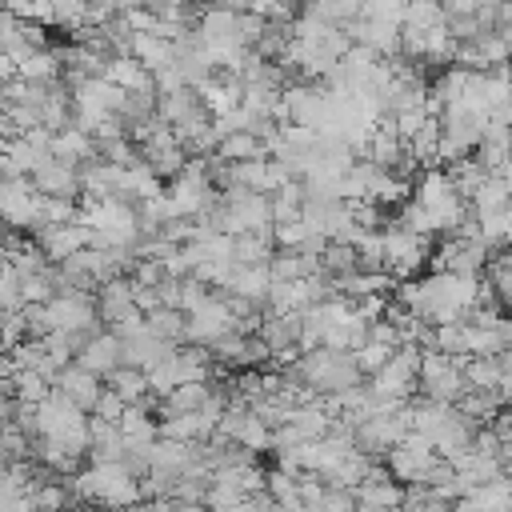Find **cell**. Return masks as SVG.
<instances>
[{
  "mask_svg": "<svg viewBox=\"0 0 512 512\" xmlns=\"http://www.w3.org/2000/svg\"><path fill=\"white\" fill-rule=\"evenodd\" d=\"M68 484H72V500H84L92 508L136 512L144 504L140 476H132L120 460H112V464H88L76 476H68Z\"/></svg>",
  "mask_w": 512,
  "mask_h": 512,
  "instance_id": "obj_1",
  "label": "cell"
},
{
  "mask_svg": "<svg viewBox=\"0 0 512 512\" xmlns=\"http://www.w3.org/2000/svg\"><path fill=\"white\" fill-rule=\"evenodd\" d=\"M296 388H308L312 396H340L356 384H364L352 352H332V348H312V352H300L288 372H284Z\"/></svg>",
  "mask_w": 512,
  "mask_h": 512,
  "instance_id": "obj_2",
  "label": "cell"
},
{
  "mask_svg": "<svg viewBox=\"0 0 512 512\" xmlns=\"http://www.w3.org/2000/svg\"><path fill=\"white\" fill-rule=\"evenodd\" d=\"M408 200L428 216L432 232H444V236L460 232L464 220L472 216L468 212V200L452 188V180H448L444 168H420V176L412 180V196Z\"/></svg>",
  "mask_w": 512,
  "mask_h": 512,
  "instance_id": "obj_3",
  "label": "cell"
},
{
  "mask_svg": "<svg viewBox=\"0 0 512 512\" xmlns=\"http://www.w3.org/2000/svg\"><path fill=\"white\" fill-rule=\"evenodd\" d=\"M460 360L464 356H444L436 348L420 352V372H416V392L428 396V400H440V404H456L468 384H464V372H460Z\"/></svg>",
  "mask_w": 512,
  "mask_h": 512,
  "instance_id": "obj_4",
  "label": "cell"
},
{
  "mask_svg": "<svg viewBox=\"0 0 512 512\" xmlns=\"http://www.w3.org/2000/svg\"><path fill=\"white\" fill-rule=\"evenodd\" d=\"M416 372H420V352H416V348H396V352L384 360V368H376V372L364 380V388H368L372 396H380V400L408 404V400L416 396Z\"/></svg>",
  "mask_w": 512,
  "mask_h": 512,
  "instance_id": "obj_5",
  "label": "cell"
},
{
  "mask_svg": "<svg viewBox=\"0 0 512 512\" xmlns=\"http://www.w3.org/2000/svg\"><path fill=\"white\" fill-rule=\"evenodd\" d=\"M432 256V236H416V232H404L396 224L384 228V260L380 268L392 276V280H412Z\"/></svg>",
  "mask_w": 512,
  "mask_h": 512,
  "instance_id": "obj_6",
  "label": "cell"
},
{
  "mask_svg": "<svg viewBox=\"0 0 512 512\" xmlns=\"http://www.w3.org/2000/svg\"><path fill=\"white\" fill-rule=\"evenodd\" d=\"M436 448L424 440V436H416V432H408L396 448H388V456H384V472L396 480V484H424V476L436 468Z\"/></svg>",
  "mask_w": 512,
  "mask_h": 512,
  "instance_id": "obj_7",
  "label": "cell"
},
{
  "mask_svg": "<svg viewBox=\"0 0 512 512\" xmlns=\"http://www.w3.org/2000/svg\"><path fill=\"white\" fill-rule=\"evenodd\" d=\"M0 220L16 232L40 228V192L28 176H0Z\"/></svg>",
  "mask_w": 512,
  "mask_h": 512,
  "instance_id": "obj_8",
  "label": "cell"
},
{
  "mask_svg": "<svg viewBox=\"0 0 512 512\" xmlns=\"http://www.w3.org/2000/svg\"><path fill=\"white\" fill-rule=\"evenodd\" d=\"M488 260H492V252L476 236H464V232L444 236V244L428 256L432 272H456V276H484Z\"/></svg>",
  "mask_w": 512,
  "mask_h": 512,
  "instance_id": "obj_9",
  "label": "cell"
},
{
  "mask_svg": "<svg viewBox=\"0 0 512 512\" xmlns=\"http://www.w3.org/2000/svg\"><path fill=\"white\" fill-rule=\"evenodd\" d=\"M236 332V316L228 312L224 304V292H212L196 312L184 316V344H200V348H212L220 336Z\"/></svg>",
  "mask_w": 512,
  "mask_h": 512,
  "instance_id": "obj_10",
  "label": "cell"
},
{
  "mask_svg": "<svg viewBox=\"0 0 512 512\" xmlns=\"http://www.w3.org/2000/svg\"><path fill=\"white\" fill-rule=\"evenodd\" d=\"M32 240H36V248L44 252V260L56 268V264H64L68 256H76L80 248L92 244V228L76 216L72 224H44V228H36Z\"/></svg>",
  "mask_w": 512,
  "mask_h": 512,
  "instance_id": "obj_11",
  "label": "cell"
},
{
  "mask_svg": "<svg viewBox=\"0 0 512 512\" xmlns=\"http://www.w3.org/2000/svg\"><path fill=\"white\" fill-rule=\"evenodd\" d=\"M352 500H356V512H400L404 508V484H396L384 464L376 460L372 472L352 488Z\"/></svg>",
  "mask_w": 512,
  "mask_h": 512,
  "instance_id": "obj_12",
  "label": "cell"
},
{
  "mask_svg": "<svg viewBox=\"0 0 512 512\" xmlns=\"http://www.w3.org/2000/svg\"><path fill=\"white\" fill-rule=\"evenodd\" d=\"M96 316H100L108 328H116V324H124V320H132V316H144V312L136 308V284H132L128 276L104 280V284L96 288Z\"/></svg>",
  "mask_w": 512,
  "mask_h": 512,
  "instance_id": "obj_13",
  "label": "cell"
},
{
  "mask_svg": "<svg viewBox=\"0 0 512 512\" xmlns=\"http://www.w3.org/2000/svg\"><path fill=\"white\" fill-rule=\"evenodd\" d=\"M76 364H80V368H88L92 376L108 380V376H112V372L124 364V348H120V336H116V332H108V328H104V332L96 328V332H92V336L80 344V352H76Z\"/></svg>",
  "mask_w": 512,
  "mask_h": 512,
  "instance_id": "obj_14",
  "label": "cell"
},
{
  "mask_svg": "<svg viewBox=\"0 0 512 512\" xmlns=\"http://www.w3.org/2000/svg\"><path fill=\"white\" fill-rule=\"evenodd\" d=\"M196 96L204 104V112L216 120V116H228L240 108V96H244V80L232 76V72H212L208 80L196 84Z\"/></svg>",
  "mask_w": 512,
  "mask_h": 512,
  "instance_id": "obj_15",
  "label": "cell"
},
{
  "mask_svg": "<svg viewBox=\"0 0 512 512\" xmlns=\"http://www.w3.org/2000/svg\"><path fill=\"white\" fill-rule=\"evenodd\" d=\"M32 188L40 196H60V200H80V168L64 164V160H44L32 176Z\"/></svg>",
  "mask_w": 512,
  "mask_h": 512,
  "instance_id": "obj_16",
  "label": "cell"
},
{
  "mask_svg": "<svg viewBox=\"0 0 512 512\" xmlns=\"http://www.w3.org/2000/svg\"><path fill=\"white\" fill-rule=\"evenodd\" d=\"M452 512H512V480H488L468 488L460 500H452Z\"/></svg>",
  "mask_w": 512,
  "mask_h": 512,
  "instance_id": "obj_17",
  "label": "cell"
},
{
  "mask_svg": "<svg viewBox=\"0 0 512 512\" xmlns=\"http://www.w3.org/2000/svg\"><path fill=\"white\" fill-rule=\"evenodd\" d=\"M52 388L60 392V396H68L76 408H84V412H92V404L100 400V392H104V380L100 376H92L88 368H80L76 360L52 380Z\"/></svg>",
  "mask_w": 512,
  "mask_h": 512,
  "instance_id": "obj_18",
  "label": "cell"
},
{
  "mask_svg": "<svg viewBox=\"0 0 512 512\" xmlns=\"http://www.w3.org/2000/svg\"><path fill=\"white\" fill-rule=\"evenodd\" d=\"M100 76H104L108 84H116L124 96H156L152 72H144V68H140L132 56H108Z\"/></svg>",
  "mask_w": 512,
  "mask_h": 512,
  "instance_id": "obj_19",
  "label": "cell"
},
{
  "mask_svg": "<svg viewBox=\"0 0 512 512\" xmlns=\"http://www.w3.org/2000/svg\"><path fill=\"white\" fill-rule=\"evenodd\" d=\"M268 288H272L268 264H232L228 284H224V292H228V296H240V300L256 304L260 312H264V296H268Z\"/></svg>",
  "mask_w": 512,
  "mask_h": 512,
  "instance_id": "obj_20",
  "label": "cell"
},
{
  "mask_svg": "<svg viewBox=\"0 0 512 512\" xmlns=\"http://www.w3.org/2000/svg\"><path fill=\"white\" fill-rule=\"evenodd\" d=\"M128 56L144 68V72H160L176 60V44L172 40H160L156 32H132V44H128Z\"/></svg>",
  "mask_w": 512,
  "mask_h": 512,
  "instance_id": "obj_21",
  "label": "cell"
},
{
  "mask_svg": "<svg viewBox=\"0 0 512 512\" xmlns=\"http://www.w3.org/2000/svg\"><path fill=\"white\" fill-rule=\"evenodd\" d=\"M52 160H64V164H72V168L96 160V136H88V132L76 128V124L52 132Z\"/></svg>",
  "mask_w": 512,
  "mask_h": 512,
  "instance_id": "obj_22",
  "label": "cell"
},
{
  "mask_svg": "<svg viewBox=\"0 0 512 512\" xmlns=\"http://www.w3.org/2000/svg\"><path fill=\"white\" fill-rule=\"evenodd\" d=\"M120 436H124V448L156 444V436H160V420L148 412V404H128V412L120 416Z\"/></svg>",
  "mask_w": 512,
  "mask_h": 512,
  "instance_id": "obj_23",
  "label": "cell"
},
{
  "mask_svg": "<svg viewBox=\"0 0 512 512\" xmlns=\"http://www.w3.org/2000/svg\"><path fill=\"white\" fill-rule=\"evenodd\" d=\"M472 156L480 160V168H484V172H500V168L508 164V156H512V128H500V124H488Z\"/></svg>",
  "mask_w": 512,
  "mask_h": 512,
  "instance_id": "obj_24",
  "label": "cell"
},
{
  "mask_svg": "<svg viewBox=\"0 0 512 512\" xmlns=\"http://www.w3.org/2000/svg\"><path fill=\"white\" fill-rule=\"evenodd\" d=\"M260 156H268V152L256 132H228V136H220V144L212 152V160H220V164H244V160H260Z\"/></svg>",
  "mask_w": 512,
  "mask_h": 512,
  "instance_id": "obj_25",
  "label": "cell"
},
{
  "mask_svg": "<svg viewBox=\"0 0 512 512\" xmlns=\"http://www.w3.org/2000/svg\"><path fill=\"white\" fill-rule=\"evenodd\" d=\"M312 272H320V260H316L312 252H284V248H276L272 260H268V276H272L276 284H284V280H304V276H312Z\"/></svg>",
  "mask_w": 512,
  "mask_h": 512,
  "instance_id": "obj_26",
  "label": "cell"
},
{
  "mask_svg": "<svg viewBox=\"0 0 512 512\" xmlns=\"http://www.w3.org/2000/svg\"><path fill=\"white\" fill-rule=\"evenodd\" d=\"M364 340H368V320L352 312L348 320H340V324H332V328L324 332L320 348H332V352H356Z\"/></svg>",
  "mask_w": 512,
  "mask_h": 512,
  "instance_id": "obj_27",
  "label": "cell"
},
{
  "mask_svg": "<svg viewBox=\"0 0 512 512\" xmlns=\"http://www.w3.org/2000/svg\"><path fill=\"white\" fill-rule=\"evenodd\" d=\"M208 396H212V380L180 384V388H172V392H168V396L160 400V412H164V416H180V412H200Z\"/></svg>",
  "mask_w": 512,
  "mask_h": 512,
  "instance_id": "obj_28",
  "label": "cell"
},
{
  "mask_svg": "<svg viewBox=\"0 0 512 512\" xmlns=\"http://www.w3.org/2000/svg\"><path fill=\"white\" fill-rule=\"evenodd\" d=\"M440 24H448V12L440 8V0H404L400 28H408V32H428V28H440Z\"/></svg>",
  "mask_w": 512,
  "mask_h": 512,
  "instance_id": "obj_29",
  "label": "cell"
},
{
  "mask_svg": "<svg viewBox=\"0 0 512 512\" xmlns=\"http://www.w3.org/2000/svg\"><path fill=\"white\" fill-rule=\"evenodd\" d=\"M272 252H276L272 232H244V236H232V260H236V264H268Z\"/></svg>",
  "mask_w": 512,
  "mask_h": 512,
  "instance_id": "obj_30",
  "label": "cell"
},
{
  "mask_svg": "<svg viewBox=\"0 0 512 512\" xmlns=\"http://www.w3.org/2000/svg\"><path fill=\"white\" fill-rule=\"evenodd\" d=\"M460 372H464V384L468 388H480V392H496L500 388V364L496 356H464L460 360Z\"/></svg>",
  "mask_w": 512,
  "mask_h": 512,
  "instance_id": "obj_31",
  "label": "cell"
},
{
  "mask_svg": "<svg viewBox=\"0 0 512 512\" xmlns=\"http://www.w3.org/2000/svg\"><path fill=\"white\" fill-rule=\"evenodd\" d=\"M108 388L124 400V404H148V376L140 372V368H128V364H120L112 376H108Z\"/></svg>",
  "mask_w": 512,
  "mask_h": 512,
  "instance_id": "obj_32",
  "label": "cell"
},
{
  "mask_svg": "<svg viewBox=\"0 0 512 512\" xmlns=\"http://www.w3.org/2000/svg\"><path fill=\"white\" fill-rule=\"evenodd\" d=\"M444 172H448L452 188H456L464 200H472V196H476V188L492 176V172H484V168H480V160H476V156H460V160H452Z\"/></svg>",
  "mask_w": 512,
  "mask_h": 512,
  "instance_id": "obj_33",
  "label": "cell"
},
{
  "mask_svg": "<svg viewBox=\"0 0 512 512\" xmlns=\"http://www.w3.org/2000/svg\"><path fill=\"white\" fill-rule=\"evenodd\" d=\"M484 280L492 284V292H496V304L512 312V256H508V252H496V256L488 260V268H484Z\"/></svg>",
  "mask_w": 512,
  "mask_h": 512,
  "instance_id": "obj_34",
  "label": "cell"
},
{
  "mask_svg": "<svg viewBox=\"0 0 512 512\" xmlns=\"http://www.w3.org/2000/svg\"><path fill=\"white\" fill-rule=\"evenodd\" d=\"M508 344L500 340L496 328H480V324H468L464 320V356H500Z\"/></svg>",
  "mask_w": 512,
  "mask_h": 512,
  "instance_id": "obj_35",
  "label": "cell"
},
{
  "mask_svg": "<svg viewBox=\"0 0 512 512\" xmlns=\"http://www.w3.org/2000/svg\"><path fill=\"white\" fill-rule=\"evenodd\" d=\"M148 328L156 332V336H164V340H172V344H184V312H176V308H152L148 316Z\"/></svg>",
  "mask_w": 512,
  "mask_h": 512,
  "instance_id": "obj_36",
  "label": "cell"
},
{
  "mask_svg": "<svg viewBox=\"0 0 512 512\" xmlns=\"http://www.w3.org/2000/svg\"><path fill=\"white\" fill-rule=\"evenodd\" d=\"M396 348H388V344H380V340H364L356 352H352V360H356V368H360V376L368 380L376 368H384V360L392 356Z\"/></svg>",
  "mask_w": 512,
  "mask_h": 512,
  "instance_id": "obj_37",
  "label": "cell"
},
{
  "mask_svg": "<svg viewBox=\"0 0 512 512\" xmlns=\"http://www.w3.org/2000/svg\"><path fill=\"white\" fill-rule=\"evenodd\" d=\"M24 308V296H20V276L4 264L0 268V312H20Z\"/></svg>",
  "mask_w": 512,
  "mask_h": 512,
  "instance_id": "obj_38",
  "label": "cell"
},
{
  "mask_svg": "<svg viewBox=\"0 0 512 512\" xmlns=\"http://www.w3.org/2000/svg\"><path fill=\"white\" fill-rule=\"evenodd\" d=\"M124 412H128V404H124V400H120V396H116V392L104 384V392H100V400L92 404V412H88V416L108 420V424H120V416H124Z\"/></svg>",
  "mask_w": 512,
  "mask_h": 512,
  "instance_id": "obj_39",
  "label": "cell"
},
{
  "mask_svg": "<svg viewBox=\"0 0 512 512\" xmlns=\"http://www.w3.org/2000/svg\"><path fill=\"white\" fill-rule=\"evenodd\" d=\"M500 0H440V8L452 16H480V12H492Z\"/></svg>",
  "mask_w": 512,
  "mask_h": 512,
  "instance_id": "obj_40",
  "label": "cell"
},
{
  "mask_svg": "<svg viewBox=\"0 0 512 512\" xmlns=\"http://www.w3.org/2000/svg\"><path fill=\"white\" fill-rule=\"evenodd\" d=\"M12 76H16V64H12V60L0 52V84H4V80H12Z\"/></svg>",
  "mask_w": 512,
  "mask_h": 512,
  "instance_id": "obj_41",
  "label": "cell"
},
{
  "mask_svg": "<svg viewBox=\"0 0 512 512\" xmlns=\"http://www.w3.org/2000/svg\"><path fill=\"white\" fill-rule=\"evenodd\" d=\"M212 8H232V12H244V0H208Z\"/></svg>",
  "mask_w": 512,
  "mask_h": 512,
  "instance_id": "obj_42",
  "label": "cell"
},
{
  "mask_svg": "<svg viewBox=\"0 0 512 512\" xmlns=\"http://www.w3.org/2000/svg\"><path fill=\"white\" fill-rule=\"evenodd\" d=\"M496 176H500V180H504V184H508V188H512V156H508V164H504V168H500V172H496Z\"/></svg>",
  "mask_w": 512,
  "mask_h": 512,
  "instance_id": "obj_43",
  "label": "cell"
}]
</instances>
